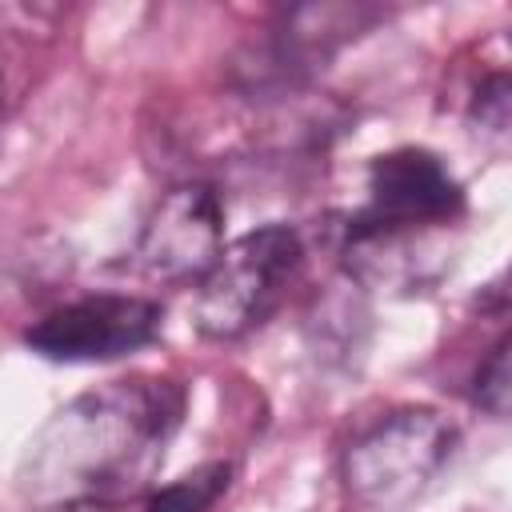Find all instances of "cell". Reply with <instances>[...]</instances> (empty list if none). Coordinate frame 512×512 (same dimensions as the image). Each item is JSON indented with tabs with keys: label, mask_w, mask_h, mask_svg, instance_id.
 Instances as JSON below:
<instances>
[{
	"label": "cell",
	"mask_w": 512,
	"mask_h": 512,
	"mask_svg": "<svg viewBox=\"0 0 512 512\" xmlns=\"http://www.w3.org/2000/svg\"><path fill=\"white\" fill-rule=\"evenodd\" d=\"M160 320L164 312L148 296L100 292V296H84V300H72L40 316L24 332V344L40 352L44 360H64V364L116 360V356H128L152 344L160 332Z\"/></svg>",
	"instance_id": "5"
},
{
	"label": "cell",
	"mask_w": 512,
	"mask_h": 512,
	"mask_svg": "<svg viewBox=\"0 0 512 512\" xmlns=\"http://www.w3.org/2000/svg\"><path fill=\"white\" fill-rule=\"evenodd\" d=\"M456 428L432 408H400L360 432L344 452L348 492L376 512L408 508L452 456Z\"/></svg>",
	"instance_id": "3"
},
{
	"label": "cell",
	"mask_w": 512,
	"mask_h": 512,
	"mask_svg": "<svg viewBox=\"0 0 512 512\" xmlns=\"http://www.w3.org/2000/svg\"><path fill=\"white\" fill-rule=\"evenodd\" d=\"M508 392H512V384H508V340H496V348L488 352V360L476 372L472 400L492 416H508Z\"/></svg>",
	"instance_id": "8"
},
{
	"label": "cell",
	"mask_w": 512,
	"mask_h": 512,
	"mask_svg": "<svg viewBox=\"0 0 512 512\" xmlns=\"http://www.w3.org/2000/svg\"><path fill=\"white\" fill-rule=\"evenodd\" d=\"M464 212V188L448 164L428 148H396L368 168V204L352 220L348 236H396L416 240L432 228L456 224Z\"/></svg>",
	"instance_id": "4"
},
{
	"label": "cell",
	"mask_w": 512,
	"mask_h": 512,
	"mask_svg": "<svg viewBox=\"0 0 512 512\" xmlns=\"http://www.w3.org/2000/svg\"><path fill=\"white\" fill-rule=\"evenodd\" d=\"M220 252H224L220 196L208 184H180L160 196L132 256L144 280L188 284L200 280Z\"/></svg>",
	"instance_id": "6"
},
{
	"label": "cell",
	"mask_w": 512,
	"mask_h": 512,
	"mask_svg": "<svg viewBox=\"0 0 512 512\" xmlns=\"http://www.w3.org/2000/svg\"><path fill=\"white\" fill-rule=\"evenodd\" d=\"M472 116L480 120L484 132H496V136L508 132V76H492V80L476 92Z\"/></svg>",
	"instance_id": "9"
},
{
	"label": "cell",
	"mask_w": 512,
	"mask_h": 512,
	"mask_svg": "<svg viewBox=\"0 0 512 512\" xmlns=\"http://www.w3.org/2000/svg\"><path fill=\"white\" fill-rule=\"evenodd\" d=\"M304 260V244L288 224H264L224 244L216 264L196 280V328L212 340H236L264 324L288 292Z\"/></svg>",
	"instance_id": "2"
},
{
	"label": "cell",
	"mask_w": 512,
	"mask_h": 512,
	"mask_svg": "<svg viewBox=\"0 0 512 512\" xmlns=\"http://www.w3.org/2000/svg\"><path fill=\"white\" fill-rule=\"evenodd\" d=\"M0 100H4V84H0Z\"/></svg>",
	"instance_id": "10"
},
{
	"label": "cell",
	"mask_w": 512,
	"mask_h": 512,
	"mask_svg": "<svg viewBox=\"0 0 512 512\" xmlns=\"http://www.w3.org/2000/svg\"><path fill=\"white\" fill-rule=\"evenodd\" d=\"M228 484H232V468L224 460L200 464L188 476L156 488L148 496V512H208L228 492Z\"/></svg>",
	"instance_id": "7"
},
{
	"label": "cell",
	"mask_w": 512,
	"mask_h": 512,
	"mask_svg": "<svg viewBox=\"0 0 512 512\" xmlns=\"http://www.w3.org/2000/svg\"><path fill=\"white\" fill-rule=\"evenodd\" d=\"M184 416V388L160 376L112 380L64 404L28 444L20 492L40 508H76L144 488Z\"/></svg>",
	"instance_id": "1"
}]
</instances>
